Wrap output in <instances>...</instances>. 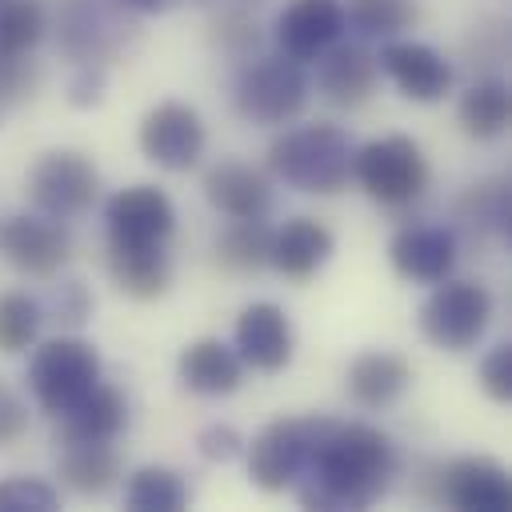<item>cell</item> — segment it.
I'll list each match as a JSON object with an SVG mask.
<instances>
[{
  "label": "cell",
  "mask_w": 512,
  "mask_h": 512,
  "mask_svg": "<svg viewBox=\"0 0 512 512\" xmlns=\"http://www.w3.org/2000/svg\"><path fill=\"white\" fill-rule=\"evenodd\" d=\"M396 476V444L360 420H324L304 476L292 484L304 508L360 512L372 508Z\"/></svg>",
  "instance_id": "1"
},
{
  "label": "cell",
  "mask_w": 512,
  "mask_h": 512,
  "mask_svg": "<svg viewBox=\"0 0 512 512\" xmlns=\"http://www.w3.org/2000/svg\"><path fill=\"white\" fill-rule=\"evenodd\" d=\"M352 136L340 124H296L280 132L268 148V168L296 192L308 196H336L352 180Z\"/></svg>",
  "instance_id": "2"
},
{
  "label": "cell",
  "mask_w": 512,
  "mask_h": 512,
  "mask_svg": "<svg viewBox=\"0 0 512 512\" xmlns=\"http://www.w3.org/2000/svg\"><path fill=\"white\" fill-rule=\"evenodd\" d=\"M100 372H104V360H100L96 344H88L80 336H52V340L36 344L24 380L36 396V404L48 416H60L88 388L100 384Z\"/></svg>",
  "instance_id": "3"
},
{
  "label": "cell",
  "mask_w": 512,
  "mask_h": 512,
  "mask_svg": "<svg viewBox=\"0 0 512 512\" xmlns=\"http://www.w3.org/2000/svg\"><path fill=\"white\" fill-rule=\"evenodd\" d=\"M352 180L384 208H408L428 188V160L412 136H380L352 152Z\"/></svg>",
  "instance_id": "4"
},
{
  "label": "cell",
  "mask_w": 512,
  "mask_h": 512,
  "mask_svg": "<svg viewBox=\"0 0 512 512\" xmlns=\"http://www.w3.org/2000/svg\"><path fill=\"white\" fill-rule=\"evenodd\" d=\"M308 88L312 84L304 76V64H296L280 52L276 56H256L240 68L232 104L248 124L276 128V124H288L304 112Z\"/></svg>",
  "instance_id": "5"
},
{
  "label": "cell",
  "mask_w": 512,
  "mask_h": 512,
  "mask_svg": "<svg viewBox=\"0 0 512 512\" xmlns=\"http://www.w3.org/2000/svg\"><path fill=\"white\" fill-rule=\"evenodd\" d=\"M492 324V292L480 280H440L420 304V332L440 352H468Z\"/></svg>",
  "instance_id": "6"
},
{
  "label": "cell",
  "mask_w": 512,
  "mask_h": 512,
  "mask_svg": "<svg viewBox=\"0 0 512 512\" xmlns=\"http://www.w3.org/2000/svg\"><path fill=\"white\" fill-rule=\"evenodd\" d=\"M320 424L324 416H288V420H272L268 428H260L252 444H244L252 484L264 492H288L312 460Z\"/></svg>",
  "instance_id": "7"
},
{
  "label": "cell",
  "mask_w": 512,
  "mask_h": 512,
  "mask_svg": "<svg viewBox=\"0 0 512 512\" xmlns=\"http://www.w3.org/2000/svg\"><path fill=\"white\" fill-rule=\"evenodd\" d=\"M28 196L32 208L52 220H76L84 216L100 196V172L96 164L76 148H52L44 152L28 172Z\"/></svg>",
  "instance_id": "8"
},
{
  "label": "cell",
  "mask_w": 512,
  "mask_h": 512,
  "mask_svg": "<svg viewBox=\"0 0 512 512\" xmlns=\"http://www.w3.org/2000/svg\"><path fill=\"white\" fill-rule=\"evenodd\" d=\"M0 256L36 280L56 276L72 256V236L64 220H52L44 212H12L0 220Z\"/></svg>",
  "instance_id": "9"
},
{
  "label": "cell",
  "mask_w": 512,
  "mask_h": 512,
  "mask_svg": "<svg viewBox=\"0 0 512 512\" xmlns=\"http://www.w3.org/2000/svg\"><path fill=\"white\" fill-rule=\"evenodd\" d=\"M204 120L192 104L164 100L140 120V152L164 172H188L204 156Z\"/></svg>",
  "instance_id": "10"
},
{
  "label": "cell",
  "mask_w": 512,
  "mask_h": 512,
  "mask_svg": "<svg viewBox=\"0 0 512 512\" xmlns=\"http://www.w3.org/2000/svg\"><path fill=\"white\" fill-rule=\"evenodd\" d=\"M108 244H168L176 232V208L156 184H128L104 204Z\"/></svg>",
  "instance_id": "11"
},
{
  "label": "cell",
  "mask_w": 512,
  "mask_h": 512,
  "mask_svg": "<svg viewBox=\"0 0 512 512\" xmlns=\"http://www.w3.org/2000/svg\"><path fill=\"white\" fill-rule=\"evenodd\" d=\"M380 72L416 104H436L452 92V60L444 52H436L432 44H420V40H380V56H376Z\"/></svg>",
  "instance_id": "12"
},
{
  "label": "cell",
  "mask_w": 512,
  "mask_h": 512,
  "mask_svg": "<svg viewBox=\"0 0 512 512\" xmlns=\"http://www.w3.org/2000/svg\"><path fill=\"white\" fill-rule=\"evenodd\" d=\"M436 500L460 512H504L512 508V476L492 456H460L440 468Z\"/></svg>",
  "instance_id": "13"
},
{
  "label": "cell",
  "mask_w": 512,
  "mask_h": 512,
  "mask_svg": "<svg viewBox=\"0 0 512 512\" xmlns=\"http://www.w3.org/2000/svg\"><path fill=\"white\" fill-rule=\"evenodd\" d=\"M232 348L244 360V368H256V372H280V368H288L292 364V352H296V332H292L288 312L280 304H272V300L248 304L236 316Z\"/></svg>",
  "instance_id": "14"
},
{
  "label": "cell",
  "mask_w": 512,
  "mask_h": 512,
  "mask_svg": "<svg viewBox=\"0 0 512 512\" xmlns=\"http://www.w3.org/2000/svg\"><path fill=\"white\" fill-rule=\"evenodd\" d=\"M344 32H348V24H344V4L340 0H292L276 16V28H272L280 56H288L296 64H312Z\"/></svg>",
  "instance_id": "15"
},
{
  "label": "cell",
  "mask_w": 512,
  "mask_h": 512,
  "mask_svg": "<svg viewBox=\"0 0 512 512\" xmlns=\"http://www.w3.org/2000/svg\"><path fill=\"white\" fill-rule=\"evenodd\" d=\"M388 260L412 284H440L452 276V268L460 260L456 232L444 224H420V220L404 224L388 240Z\"/></svg>",
  "instance_id": "16"
},
{
  "label": "cell",
  "mask_w": 512,
  "mask_h": 512,
  "mask_svg": "<svg viewBox=\"0 0 512 512\" xmlns=\"http://www.w3.org/2000/svg\"><path fill=\"white\" fill-rule=\"evenodd\" d=\"M380 84V64L376 52L360 40H336L328 52L316 56V88L328 104L336 108H360L372 100Z\"/></svg>",
  "instance_id": "17"
},
{
  "label": "cell",
  "mask_w": 512,
  "mask_h": 512,
  "mask_svg": "<svg viewBox=\"0 0 512 512\" xmlns=\"http://www.w3.org/2000/svg\"><path fill=\"white\" fill-rule=\"evenodd\" d=\"M124 28L128 24L108 8V0H68L60 12V40L80 64L104 68L120 52Z\"/></svg>",
  "instance_id": "18"
},
{
  "label": "cell",
  "mask_w": 512,
  "mask_h": 512,
  "mask_svg": "<svg viewBox=\"0 0 512 512\" xmlns=\"http://www.w3.org/2000/svg\"><path fill=\"white\" fill-rule=\"evenodd\" d=\"M336 252V236L316 216H292L280 228H272L268 244V268H276L284 280L304 284L312 280Z\"/></svg>",
  "instance_id": "19"
},
{
  "label": "cell",
  "mask_w": 512,
  "mask_h": 512,
  "mask_svg": "<svg viewBox=\"0 0 512 512\" xmlns=\"http://www.w3.org/2000/svg\"><path fill=\"white\" fill-rule=\"evenodd\" d=\"M204 196L228 220H264L272 212V180L244 160L212 164L204 172Z\"/></svg>",
  "instance_id": "20"
},
{
  "label": "cell",
  "mask_w": 512,
  "mask_h": 512,
  "mask_svg": "<svg viewBox=\"0 0 512 512\" xmlns=\"http://www.w3.org/2000/svg\"><path fill=\"white\" fill-rule=\"evenodd\" d=\"M124 424H128L124 392L100 380L72 408L56 416V444H112Z\"/></svg>",
  "instance_id": "21"
},
{
  "label": "cell",
  "mask_w": 512,
  "mask_h": 512,
  "mask_svg": "<svg viewBox=\"0 0 512 512\" xmlns=\"http://www.w3.org/2000/svg\"><path fill=\"white\" fill-rule=\"evenodd\" d=\"M344 388H348L352 404H360L368 412H384L412 388V364L388 348L360 352L344 372Z\"/></svg>",
  "instance_id": "22"
},
{
  "label": "cell",
  "mask_w": 512,
  "mask_h": 512,
  "mask_svg": "<svg viewBox=\"0 0 512 512\" xmlns=\"http://www.w3.org/2000/svg\"><path fill=\"white\" fill-rule=\"evenodd\" d=\"M176 376L196 396H228L244 380V360L236 356L232 344L216 336H200L184 344V352L176 356Z\"/></svg>",
  "instance_id": "23"
},
{
  "label": "cell",
  "mask_w": 512,
  "mask_h": 512,
  "mask_svg": "<svg viewBox=\"0 0 512 512\" xmlns=\"http://www.w3.org/2000/svg\"><path fill=\"white\" fill-rule=\"evenodd\" d=\"M108 276L132 300H156L172 284L168 244H108Z\"/></svg>",
  "instance_id": "24"
},
{
  "label": "cell",
  "mask_w": 512,
  "mask_h": 512,
  "mask_svg": "<svg viewBox=\"0 0 512 512\" xmlns=\"http://www.w3.org/2000/svg\"><path fill=\"white\" fill-rule=\"evenodd\" d=\"M56 476L76 496H104L120 480V456L112 444H60Z\"/></svg>",
  "instance_id": "25"
},
{
  "label": "cell",
  "mask_w": 512,
  "mask_h": 512,
  "mask_svg": "<svg viewBox=\"0 0 512 512\" xmlns=\"http://www.w3.org/2000/svg\"><path fill=\"white\" fill-rule=\"evenodd\" d=\"M456 220L480 240H508L512 232V188L508 180H480L468 184L456 200Z\"/></svg>",
  "instance_id": "26"
},
{
  "label": "cell",
  "mask_w": 512,
  "mask_h": 512,
  "mask_svg": "<svg viewBox=\"0 0 512 512\" xmlns=\"http://www.w3.org/2000/svg\"><path fill=\"white\" fill-rule=\"evenodd\" d=\"M268 244H272V228L264 220H228L212 240V256L224 272L252 276L268 268Z\"/></svg>",
  "instance_id": "27"
},
{
  "label": "cell",
  "mask_w": 512,
  "mask_h": 512,
  "mask_svg": "<svg viewBox=\"0 0 512 512\" xmlns=\"http://www.w3.org/2000/svg\"><path fill=\"white\" fill-rule=\"evenodd\" d=\"M456 116H460V128L472 136V140H496L504 128H508V116H512V92L504 80H480L472 84L460 104H456Z\"/></svg>",
  "instance_id": "28"
},
{
  "label": "cell",
  "mask_w": 512,
  "mask_h": 512,
  "mask_svg": "<svg viewBox=\"0 0 512 512\" xmlns=\"http://www.w3.org/2000/svg\"><path fill=\"white\" fill-rule=\"evenodd\" d=\"M124 504L132 512H180L188 504V484L164 464H144L128 476Z\"/></svg>",
  "instance_id": "29"
},
{
  "label": "cell",
  "mask_w": 512,
  "mask_h": 512,
  "mask_svg": "<svg viewBox=\"0 0 512 512\" xmlns=\"http://www.w3.org/2000/svg\"><path fill=\"white\" fill-rule=\"evenodd\" d=\"M420 20L416 0H348L344 24L356 28L364 40H396Z\"/></svg>",
  "instance_id": "30"
},
{
  "label": "cell",
  "mask_w": 512,
  "mask_h": 512,
  "mask_svg": "<svg viewBox=\"0 0 512 512\" xmlns=\"http://www.w3.org/2000/svg\"><path fill=\"white\" fill-rule=\"evenodd\" d=\"M48 16L40 0H0V56H32Z\"/></svg>",
  "instance_id": "31"
},
{
  "label": "cell",
  "mask_w": 512,
  "mask_h": 512,
  "mask_svg": "<svg viewBox=\"0 0 512 512\" xmlns=\"http://www.w3.org/2000/svg\"><path fill=\"white\" fill-rule=\"evenodd\" d=\"M44 324V304L28 292H0V352L16 356L36 344Z\"/></svg>",
  "instance_id": "32"
},
{
  "label": "cell",
  "mask_w": 512,
  "mask_h": 512,
  "mask_svg": "<svg viewBox=\"0 0 512 512\" xmlns=\"http://www.w3.org/2000/svg\"><path fill=\"white\" fill-rule=\"evenodd\" d=\"M60 504L56 488L32 476H8L0 480V512H52Z\"/></svg>",
  "instance_id": "33"
},
{
  "label": "cell",
  "mask_w": 512,
  "mask_h": 512,
  "mask_svg": "<svg viewBox=\"0 0 512 512\" xmlns=\"http://www.w3.org/2000/svg\"><path fill=\"white\" fill-rule=\"evenodd\" d=\"M40 84V72L28 56H0V120L24 104Z\"/></svg>",
  "instance_id": "34"
},
{
  "label": "cell",
  "mask_w": 512,
  "mask_h": 512,
  "mask_svg": "<svg viewBox=\"0 0 512 512\" xmlns=\"http://www.w3.org/2000/svg\"><path fill=\"white\" fill-rule=\"evenodd\" d=\"M476 380H480V388H484L488 400H496V404H508V400H512V344H508V340L496 344V348L480 360Z\"/></svg>",
  "instance_id": "35"
},
{
  "label": "cell",
  "mask_w": 512,
  "mask_h": 512,
  "mask_svg": "<svg viewBox=\"0 0 512 512\" xmlns=\"http://www.w3.org/2000/svg\"><path fill=\"white\" fill-rule=\"evenodd\" d=\"M48 312H52V320H60L64 328H80V324L92 316V296H88L84 280H60V284L52 288Z\"/></svg>",
  "instance_id": "36"
},
{
  "label": "cell",
  "mask_w": 512,
  "mask_h": 512,
  "mask_svg": "<svg viewBox=\"0 0 512 512\" xmlns=\"http://www.w3.org/2000/svg\"><path fill=\"white\" fill-rule=\"evenodd\" d=\"M196 452L204 460H212V464H228V460H236L244 452V436L232 424H208L196 436Z\"/></svg>",
  "instance_id": "37"
},
{
  "label": "cell",
  "mask_w": 512,
  "mask_h": 512,
  "mask_svg": "<svg viewBox=\"0 0 512 512\" xmlns=\"http://www.w3.org/2000/svg\"><path fill=\"white\" fill-rule=\"evenodd\" d=\"M24 432H28V404L12 384L0 380V448L16 444Z\"/></svg>",
  "instance_id": "38"
},
{
  "label": "cell",
  "mask_w": 512,
  "mask_h": 512,
  "mask_svg": "<svg viewBox=\"0 0 512 512\" xmlns=\"http://www.w3.org/2000/svg\"><path fill=\"white\" fill-rule=\"evenodd\" d=\"M100 88H104V68L80 64L76 76H72V84H68V100H72L76 108H88V104L100 100Z\"/></svg>",
  "instance_id": "39"
},
{
  "label": "cell",
  "mask_w": 512,
  "mask_h": 512,
  "mask_svg": "<svg viewBox=\"0 0 512 512\" xmlns=\"http://www.w3.org/2000/svg\"><path fill=\"white\" fill-rule=\"evenodd\" d=\"M120 4L132 8V12H144V16H160V12H176V8H184L192 0H120Z\"/></svg>",
  "instance_id": "40"
}]
</instances>
